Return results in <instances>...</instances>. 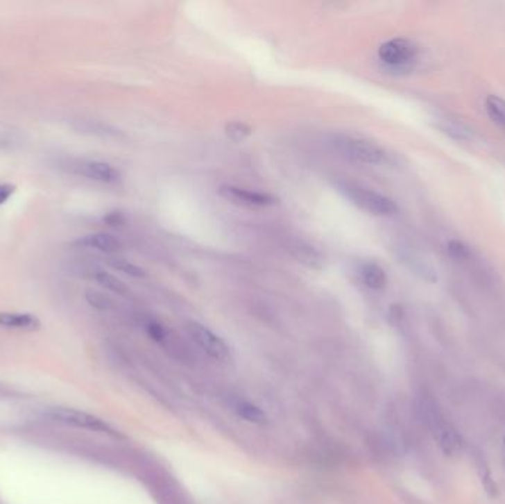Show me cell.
I'll list each match as a JSON object with an SVG mask.
<instances>
[{
    "mask_svg": "<svg viewBox=\"0 0 505 504\" xmlns=\"http://www.w3.org/2000/svg\"><path fill=\"white\" fill-rule=\"evenodd\" d=\"M422 419L430 430L436 445L445 455H458L463 450V437L458 429L447 420L433 401L427 399L421 407Z\"/></svg>",
    "mask_w": 505,
    "mask_h": 504,
    "instance_id": "cell-1",
    "label": "cell"
},
{
    "mask_svg": "<svg viewBox=\"0 0 505 504\" xmlns=\"http://www.w3.org/2000/svg\"><path fill=\"white\" fill-rule=\"evenodd\" d=\"M329 142L337 153H340L343 157L353 160V162L378 165L384 160V151L382 148L370 141L362 140V137L337 133L331 136Z\"/></svg>",
    "mask_w": 505,
    "mask_h": 504,
    "instance_id": "cell-2",
    "label": "cell"
},
{
    "mask_svg": "<svg viewBox=\"0 0 505 504\" xmlns=\"http://www.w3.org/2000/svg\"><path fill=\"white\" fill-rule=\"evenodd\" d=\"M340 191L354 205H358L359 209L371 215L392 216L397 212L396 203L392 199L386 197L382 192H377L359 185H353V183H344V185H340Z\"/></svg>",
    "mask_w": 505,
    "mask_h": 504,
    "instance_id": "cell-3",
    "label": "cell"
},
{
    "mask_svg": "<svg viewBox=\"0 0 505 504\" xmlns=\"http://www.w3.org/2000/svg\"><path fill=\"white\" fill-rule=\"evenodd\" d=\"M46 416H48L52 421L61 423V425H65V426L86 429V430L98 432V433H105V435H111V437H120V433L112 426H110L107 421H104L94 414H89V412L80 411V410L65 408V407H53V408L48 410Z\"/></svg>",
    "mask_w": 505,
    "mask_h": 504,
    "instance_id": "cell-4",
    "label": "cell"
},
{
    "mask_svg": "<svg viewBox=\"0 0 505 504\" xmlns=\"http://www.w3.org/2000/svg\"><path fill=\"white\" fill-rule=\"evenodd\" d=\"M58 167L68 171L71 175L83 176L92 180L102 183H116L120 180V171L107 162H98V160H61Z\"/></svg>",
    "mask_w": 505,
    "mask_h": 504,
    "instance_id": "cell-5",
    "label": "cell"
},
{
    "mask_svg": "<svg viewBox=\"0 0 505 504\" xmlns=\"http://www.w3.org/2000/svg\"><path fill=\"white\" fill-rule=\"evenodd\" d=\"M187 331L189 337L197 343V345L209 355L210 358L219 361V362H229L232 358L231 349L225 343L222 337L217 336L216 333L200 323H195V321H189L187 323Z\"/></svg>",
    "mask_w": 505,
    "mask_h": 504,
    "instance_id": "cell-6",
    "label": "cell"
},
{
    "mask_svg": "<svg viewBox=\"0 0 505 504\" xmlns=\"http://www.w3.org/2000/svg\"><path fill=\"white\" fill-rule=\"evenodd\" d=\"M418 46L409 39H392L378 48V60L390 68H405L417 58Z\"/></svg>",
    "mask_w": 505,
    "mask_h": 504,
    "instance_id": "cell-7",
    "label": "cell"
},
{
    "mask_svg": "<svg viewBox=\"0 0 505 504\" xmlns=\"http://www.w3.org/2000/svg\"><path fill=\"white\" fill-rule=\"evenodd\" d=\"M219 194L226 201L237 205H243V208H266V205H272L277 201L266 192L251 191L234 185L221 187Z\"/></svg>",
    "mask_w": 505,
    "mask_h": 504,
    "instance_id": "cell-8",
    "label": "cell"
},
{
    "mask_svg": "<svg viewBox=\"0 0 505 504\" xmlns=\"http://www.w3.org/2000/svg\"><path fill=\"white\" fill-rule=\"evenodd\" d=\"M76 247H86V249H95L102 251V253H117L121 250V243L117 237H114L107 233H95L85 237H80L73 243Z\"/></svg>",
    "mask_w": 505,
    "mask_h": 504,
    "instance_id": "cell-9",
    "label": "cell"
},
{
    "mask_svg": "<svg viewBox=\"0 0 505 504\" xmlns=\"http://www.w3.org/2000/svg\"><path fill=\"white\" fill-rule=\"evenodd\" d=\"M40 319L31 314L21 312H0V327L8 330L37 331L40 328Z\"/></svg>",
    "mask_w": 505,
    "mask_h": 504,
    "instance_id": "cell-10",
    "label": "cell"
},
{
    "mask_svg": "<svg viewBox=\"0 0 505 504\" xmlns=\"http://www.w3.org/2000/svg\"><path fill=\"white\" fill-rule=\"evenodd\" d=\"M361 278L366 287L371 290H382L387 283V275L383 267L375 262H365L361 267Z\"/></svg>",
    "mask_w": 505,
    "mask_h": 504,
    "instance_id": "cell-11",
    "label": "cell"
},
{
    "mask_svg": "<svg viewBox=\"0 0 505 504\" xmlns=\"http://www.w3.org/2000/svg\"><path fill=\"white\" fill-rule=\"evenodd\" d=\"M290 250H291L293 256L298 262H302L303 265H306L309 268H314V269H319L320 267H323L324 259L315 247L305 244V243H296Z\"/></svg>",
    "mask_w": 505,
    "mask_h": 504,
    "instance_id": "cell-12",
    "label": "cell"
},
{
    "mask_svg": "<svg viewBox=\"0 0 505 504\" xmlns=\"http://www.w3.org/2000/svg\"><path fill=\"white\" fill-rule=\"evenodd\" d=\"M71 126L77 132L89 133V135H96V136H117L119 135V131L110 128L108 124H104L101 121H94V120L77 119L71 123Z\"/></svg>",
    "mask_w": 505,
    "mask_h": 504,
    "instance_id": "cell-13",
    "label": "cell"
},
{
    "mask_svg": "<svg viewBox=\"0 0 505 504\" xmlns=\"http://www.w3.org/2000/svg\"><path fill=\"white\" fill-rule=\"evenodd\" d=\"M235 411L237 414L244 419L250 423H256V425H263L268 420V416L266 412L260 410L257 405L251 404V403H246V401H241V403H238L235 405Z\"/></svg>",
    "mask_w": 505,
    "mask_h": 504,
    "instance_id": "cell-14",
    "label": "cell"
},
{
    "mask_svg": "<svg viewBox=\"0 0 505 504\" xmlns=\"http://www.w3.org/2000/svg\"><path fill=\"white\" fill-rule=\"evenodd\" d=\"M94 278H95V281L98 284L102 285V287H105L107 290H110L112 293L120 294V296H124V294L129 293V289L126 287V284L121 280H119L116 275H112V274H110L107 271H101V269L95 271Z\"/></svg>",
    "mask_w": 505,
    "mask_h": 504,
    "instance_id": "cell-15",
    "label": "cell"
},
{
    "mask_svg": "<svg viewBox=\"0 0 505 504\" xmlns=\"http://www.w3.org/2000/svg\"><path fill=\"white\" fill-rule=\"evenodd\" d=\"M485 106L490 120L505 131V99L497 95H489L486 98Z\"/></svg>",
    "mask_w": 505,
    "mask_h": 504,
    "instance_id": "cell-16",
    "label": "cell"
},
{
    "mask_svg": "<svg viewBox=\"0 0 505 504\" xmlns=\"http://www.w3.org/2000/svg\"><path fill=\"white\" fill-rule=\"evenodd\" d=\"M439 128L443 133L450 135L451 137H454V140H458V141H467L472 137V132H470L468 128H465V126L460 121L456 120H452V119H442V121L439 123Z\"/></svg>",
    "mask_w": 505,
    "mask_h": 504,
    "instance_id": "cell-17",
    "label": "cell"
},
{
    "mask_svg": "<svg viewBox=\"0 0 505 504\" xmlns=\"http://www.w3.org/2000/svg\"><path fill=\"white\" fill-rule=\"evenodd\" d=\"M108 265L114 269H117L126 275H129V277H133V278H145L146 277V272L141 268L135 265V263H130L129 260H124V259H117V258H112L108 260Z\"/></svg>",
    "mask_w": 505,
    "mask_h": 504,
    "instance_id": "cell-18",
    "label": "cell"
},
{
    "mask_svg": "<svg viewBox=\"0 0 505 504\" xmlns=\"http://www.w3.org/2000/svg\"><path fill=\"white\" fill-rule=\"evenodd\" d=\"M85 297H86V302L92 308L98 309V311H110V309H112V306H114L110 297L98 290H92V289L86 290Z\"/></svg>",
    "mask_w": 505,
    "mask_h": 504,
    "instance_id": "cell-19",
    "label": "cell"
},
{
    "mask_svg": "<svg viewBox=\"0 0 505 504\" xmlns=\"http://www.w3.org/2000/svg\"><path fill=\"white\" fill-rule=\"evenodd\" d=\"M225 132L231 141L241 142V141H244L246 137H248L252 131L248 124H246L243 121H231L226 124Z\"/></svg>",
    "mask_w": 505,
    "mask_h": 504,
    "instance_id": "cell-20",
    "label": "cell"
},
{
    "mask_svg": "<svg viewBox=\"0 0 505 504\" xmlns=\"http://www.w3.org/2000/svg\"><path fill=\"white\" fill-rule=\"evenodd\" d=\"M447 255L455 260H465L470 258V250L460 240H451L447 243Z\"/></svg>",
    "mask_w": 505,
    "mask_h": 504,
    "instance_id": "cell-21",
    "label": "cell"
},
{
    "mask_svg": "<svg viewBox=\"0 0 505 504\" xmlns=\"http://www.w3.org/2000/svg\"><path fill=\"white\" fill-rule=\"evenodd\" d=\"M146 330H148V335L151 336L155 342H162L166 337V330H164V327L162 324L154 323V321H153V323L148 324Z\"/></svg>",
    "mask_w": 505,
    "mask_h": 504,
    "instance_id": "cell-22",
    "label": "cell"
},
{
    "mask_svg": "<svg viewBox=\"0 0 505 504\" xmlns=\"http://www.w3.org/2000/svg\"><path fill=\"white\" fill-rule=\"evenodd\" d=\"M17 187L12 183H0V205H3L10 197L14 196Z\"/></svg>",
    "mask_w": 505,
    "mask_h": 504,
    "instance_id": "cell-23",
    "label": "cell"
},
{
    "mask_svg": "<svg viewBox=\"0 0 505 504\" xmlns=\"http://www.w3.org/2000/svg\"><path fill=\"white\" fill-rule=\"evenodd\" d=\"M104 221L110 225V226H119V225H123L124 222V217L120 212H110L105 217Z\"/></svg>",
    "mask_w": 505,
    "mask_h": 504,
    "instance_id": "cell-24",
    "label": "cell"
},
{
    "mask_svg": "<svg viewBox=\"0 0 505 504\" xmlns=\"http://www.w3.org/2000/svg\"><path fill=\"white\" fill-rule=\"evenodd\" d=\"M15 144H18V141L12 135L0 133V150H8V148H12Z\"/></svg>",
    "mask_w": 505,
    "mask_h": 504,
    "instance_id": "cell-25",
    "label": "cell"
},
{
    "mask_svg": "<svg viewBox=\"0 0 505 504\" xmlns=\"http://www.w3.org/2000/svg\"><path fill=\"white\" fill-rule=\"evenodd\" d=\"M504 442H505V438H504Z\"/></svg>",
    "mask_w": 505,
    "mask_h": 504,
    "instance_id": "cell-26",
    "label": "cell"
}]
</instances>
